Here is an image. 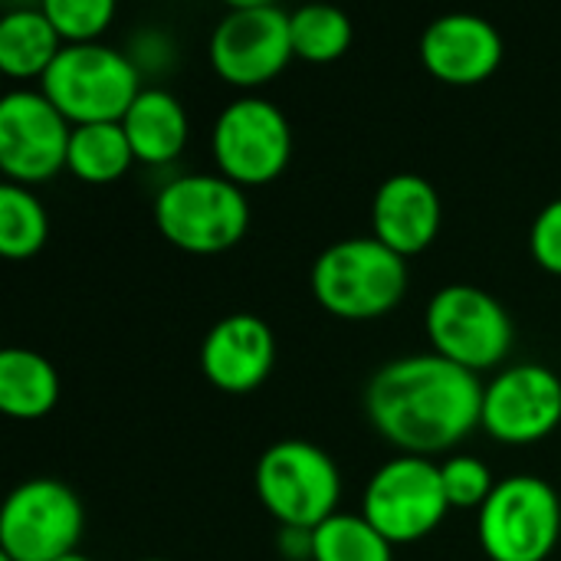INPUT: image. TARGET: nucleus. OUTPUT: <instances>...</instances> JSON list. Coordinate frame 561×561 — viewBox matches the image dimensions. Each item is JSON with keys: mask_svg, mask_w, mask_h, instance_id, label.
I'll list each match as a JSON object with an SVG mask.
<instances>
[{"mask_svg": "<svg viewBox=\"0 0 561 561\" xmlns=\"http://www.w3.org/2000/svg\"><path fill=\"white\" fill-rule=\"evenodd\" d=\"M371 427L401 454L434 457L480 427L483 385L473 371L427 355H404L381 365L365 388Z\"/></svg>", "mask_w": 561, "mask_h": 561, "instance_id": "1", "label": "nucleus"}, {"mask_svg": "<svg viewBox=\"0 0 561 561\" xmlns=\"http://www.w3.org/2000/svg\"><path fill=\"white\" fill-rule=\"evenodd\" d=\"M312 293L319 306L339 319H381L408 293V263L375 237H348L319 253Z\"/></svg>", "mask_w": 561, "mask_h": 561, "instance_id": "2", "label": "nucleus"}, {"mask_svg": "<svg viewBox=\"0 0 561 561\" xmlns=\"http://www.w3.org/2000/svg\"><path fill=\"white\" fill-rule=\"evenodd\" d=\"M39 92L72 125L122 122L141 95V72L128 53L105 43L62 46L39 79Z\"/></svg>", "mask_w": 561, "mask_h": 561, "instance_id": "3", "label": "nucleus"}, {"mask_svg": "<svg viewBox=\"0 0 561 561\" xmlns=\"http://www.w3.org/2000/svg\"><path fill=\"white\" fill-rule=\"evenodd\" d=\"M154 224L168 243L187 253H224L250 227L243 187L224 174H181L154 197Z\"/></svg>", "mask_w": 561, "mask_h": 561, "instance_id": "4", "label": "nucleus"}, {"mask_svg": "<svg viewBox=\"0 0 561 561\" xmlns=\"http://www.w3.org/2000/svg\"><path fill=\"white\" fill-rule=\"evenodd\" d=\"M256 496L279 526L319 529L335 516L342 473L335 460L309 440H279L256 463Z\"/></svg>", "mask_w": 561, "mask_h": 561, "instance_id": "5", "label": "nucleus"}, {"mask_svg": "<svg viewBox=\"0 0 561 561\" xmlns=\"http://www.w3.org/2000/svg\"><path fill=\"white\" fill-rule=\"evenodd\" d=\"M477 533L490 561H546L561 536L556 486L533 473L500 480L480 510Z\"/></svg>", "mask_w": 561, "mask_h": 561, "instance_id": "6", "label": "nucleus"}, {"mask_svg": "<svg viewBox=\"0 0 561 561\" xmlns=\"http://www.w3.org/2000/svg\"><path fill=\"white\" fill-rule=\"evenodd\" d=\"M427 339L434 352L467 371H486L513 352V319L496 296L480 286L454 283L427 302Z\"/></svg>", "mask_w": 561, "mask_h": 561, "instance_id": "7", "label": "nucleus"}, {"mask_svg": "<svg viewBox=\"0 0 561 561\" xmlns=\"http://www.w3.org/2000/svg\"><path fill=\"white\" fill-rule=\"evenodd\" d=\"M85 529L79 496L49 477L20 483L0 510V552L13 561H59L76 552Z\"/></svg>", "mask_w": 561, "mask_h": 561, "instance_id": "8", "label": "nucleus"}, {"mask_svg": "<svg viewBox=\"0 0 561 561\" xmlns=\"http://www.w3.org/2000/svg\"><path fill=\"white\" fill-rule=\"evenodd\" d=\"M450 513L440 467L427 457L401 454L375 470L362 496V516L391 542H417L431 536Z\"/></svg>", "mask_w": 561, "mask_h": 561, "instance_id": "9", "label": "nucleus"}, {"mask_svg": "<svg viewBox=\"0 0 561 561\" xmlns=\"http://www.w3.org/2000/svg\"><path fill=\"white\" fill-rule=\"evenodd\" d=\"M293 56L289 13L276 3H233L210 33V62L237 89L273 82Z\"/></svg>", "mask_w": 561, "mask_h": 561, "instance_id": "10", "label": "nucleus"}, {"mask_svg": "<svg viewBox=\"0 0 561 561\" xmlns=\"http://www.w3.org/2000/svg\"><path fill=\"white\" fill-rule=\"evenodd\" d=\"M210 145L227 181L256 187L286 171L293 158V128L276 102L243 95L217 115Z\"/></svg>", "mask_w": 561, "mask_h": 561, "instance_id": "11", "label": "nucleus"}, {"mask_svg": "<svg viewBox=\"0 0 561 561\" xmlns=\"http://www.w3.org/2000/svg\"><path fill=\"white\" fill-rule=\"evenodd\" d=\"M69 118L33 89L0 99V168L13 184H39L66 168Z\"/></svg>", "mask_w": 561, "mask_h": 561, "instance_id": "12", "label": "nucleus"}, {"mask_svg": "<svg viewBox=\"0 0 561 561\" xmlns=\"http://www.w3.org/2000/svg\"><path fill=\"white\" fill-rule=\"evenodd\" d=\"M559 424L561 378L539 362L510 365L483 388L480 427L500 444H536Z\"/></svg>", "mask_w": 561, "mask_h": 561, "instance_id": "13", "label": "nucleus"}, {"mask_svg": "<svg viewBox=\"0 0 561 561\" xmlns=\"http://www.w3.org/2000/svg\"><path fill=\"white\" fill-rule=\"evenodd\" d=\"M273 362V329L253 312H233L220 319L201 342V371L214 388L227 394H247L260 388L270 378Z\"/></svg>", "mask_w": 561, "mask_h": 561, "instance_id": "14", "label": "nucleus"}, {"mask_svg": "<svg viewBox=\"0 0 561 561\" xmlns=\"http://www.w3.org/2000/svg\"><path fill=\"white\" fill-rule=\"evenodd\" d=\"M421 62L447 85H477L500 69L503 36L477 13H444L421 36Z\"/></svg>", "mask_w": 561, "mask_h": 561, "instance_id": "15", "label": "nucleus"}, {"mask_svg": "<svg viewBox=\"0 0 561 561\" xmlns=\"http://www.w3.org/2000/svg\"><path fill=\"white\" fill-rule=\"evenodd\" d=\"M440 194L421 174H391L371 201L375 240H381L398 256L424 253L440 233Z\"/></svg>", "mask_w": 561, "mask_h": 561, "instance_id": "16", "label": "nucleus"}, {"mask_svg": "<svg viewBox=\"0 0 561 561\" xmlns=\"http://www.w3.org/2000/svg\"><path fill=\"white\" fill-rule=\"evenodd\" d=\"M122 128L141 164H171L187 145V112L168 89H141L135 105L125 112Z\"/></svg>", "mask_w": 561, "mask_h": 561, "instance_id": "17", "label": "nucleus"}, {"mask_svg": "<svg viewBox=\"0 0 561 561\" xmlns=\"http://www.w3.org/2000/svg\"><path fill=\"white\" fill-rule=\"evenodd\" d=\"M62 39L43 7H13L0 16V69L10 79H43Z\"/></svg>", "mask_w": 561, "mask_h": 561, "instance_id": "18", "label": "nucleus"}, {"mask_svg": "<svg viewBox=\"0 0 561 561\" xmlns=\"http://www.w3.org/2000/svg\"><path fill=\"white\" fill-rule=\"evenodd\" d=\"M59 401V375L49 358L30 348L0 352V411L20 421L49 414Z\"/></svg>", "mask_w": 561, "mask_h": 561, "instance_id": "19", "label": "nucleus"}, {"mask_svg": "<svg viewBox=\"0 0 561 561\" xmlns=\"http://www.w3.org/2000/svg\"><path fill=\"white\" fill-rule=\"evenodd\" d=\"M135 161V151L128 145V135L122 122H95V125H76L69 138V158L66 168L89 184H108L122 178Z\"/></svg>", "mask_w": 561, "mask_h": 561, "instance_id": "20", "label": "nucleus"}, {"mask_svg": "<svg viewBox=\"0 0 561 561\" xmlns=\"http://www.w3.org/2000/svg\"><path fill=\"white\" fill-rule=\"evenodd\" d=\"M293 53L306 62H335L352 46V20L329 3H306L289 13Z\"/></svg>", "mask_w": 561, "mask_h": 561, "instance_id": "21", "label": "nucleus"}, {"mask_svg": "<svg viewBox=\"0 0 561 561\" xmlns=\"http://www.w3.org/2000/svg\"><path fill=\"white\" fill-rule=\"evenodd\" d=\"M312 561H394V546L355 513H335L312 529Z\"/></svg>", "mask_w": 561, "mask_h": 561, "instance_id": "22", "label": "nucleus"}, {"mask_svg": "<svg viewBox=\"0 0 561 561\" xmlns=\"http://www.w3.org/2000/svg\"><path fill=\"white\" fill-rule=\"evenodd\" d=\"M46 233L49 217L39 197L23 184L7 181L0 187V253L10 260H26L46 243Z\"/></svg>", "mask_w": 561, "mask_h": 561, "instance_id": "23", "label": "nucleus"}, {"mask_svg": "<svg viewBox=\"0 0 561 561\" xmlns=\"http://www.w3.org/2000/svg\"><path fill=\"white\" fill-rule=\"evenodd\" d=\"M39 7L66 46L95 43L115 20L112 0H43Z\"/></svg>", "mask_w": 561, "mask_h": 561, "instance_id": "24", "label": "nucleus"}, {"mask_svg": "<svg viewBox=\"0 0 561 561\" xmlns=\"http://www.w3.org/2000/svg\"><path fill=\"white\" fill-rule=\"evenodd\" d=\"M440 480H444V493H447L450 510H483L496 490L490 467L470 454L447 457L440 463Z\"/></svg>", "mask_w": 561, "mask_h": 561, "instance_id": "25", "label": "nucleus"}, {"mask_svg": "<svg viewBox=\"0 0 561 561\" xmlns=\"http://www.w3.org/2000/svg\"><path fill=\"white\" fill-rule=\"evenodd\" d=\"M529 250L536 256V263L546 273L561 276V197L546 204L539 210V217L533 220V233H529Z\"/></svg>", "mask_w": 561, "mask_h": 561, "instance_id": "26", "label": "nucleus"}, {"mask_svg": "<svg viewBox=\"0 0 561 561\" xmlns=\"http://www.w3.org/2000/svg\"><path fill=\"white\" fill-rule=\"evenodd\" d=\"M276 546H279L283 559L312 561V529H293V526H279Z\"/></svg>", "mask_w": 561, "mask_h": 561, "instance_id": "27", "label": "nucleus"}, {"mask_svg": "<svg viewBox=\"0 0 561 561\" xmlns=\"http://www.w3.org/2000/svg\"><path fill=\"white\" fill-rule=\"evenodd\" d=\"M59 561H92V559H85V556H79V552H72V556H66V559H59Z\"/></svg>", "mask_w": 561, "mask_h": 561, "instance_id": "28", "label": "nucleus"}, {"mask_svg": "<svg viewBox=\"0 0 561 561\" xmlns=\"http://www.w3.org/2000/svg\"><path fill=\"white\" fill-rule=\"evenodd\" d=\"M0 561H13V559H7V556H3V552H0Z\"/></svg>", "mask_w": 561, "mask_h": 561, "instance_id": "29", "label": "nucleus"}, {"mask_svg": "<svg viewBox=\"0 0 561 561\" xmlns=\"http://www.w3.org/2000/svg\"><path fill=\"white\" fill-rule=\"evenodd\" d=\"M145 561H164V559H145Z\"/></svg>", "mask_w": 561, "mask_h": 561, "instance_id": "30", "label": "nucleus"}]
</instances>
